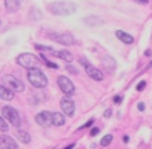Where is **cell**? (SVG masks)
Segmentation results:
<instances>
[{"mask_svg": "<svg viewBox=\"0 0 152 149\" xmlns=\"http://www.w3.org/2000/svg\"><path fill=\"white\" fill-rule=\"evenodd\" d=\"M48 11L57 17H67L76 11V5L72 2H66V0H57L48 5Z\"/></svg>", "mask_w": 152, "mask_h": 149, "instance_id": "obj_1", "label": "cell"}, {"mask_svg": "<svg viewBox=\"0 0 152 149\" xmlns=\"http://www.w3.org/2000/svg\"><path fill=\"white\" fill-rule=\"evenodd\" d=\"M27 78H28V82L34 87V88H45L48 85V78H46V74L39 69H31L27 72Z\"/></svg>", "mask_w": 152, "mask_h": 149, "instance_id": "obj_2", "label": "cell"}, {"mask_svg": "<svg viewBox=\"0 0 152 149\" xmlns=\"http://www.w3.org/2000/svg\"><path fill=\"white\" fill-rule=\"evenodd\" d=\"M17 63H18V66H21L27 70H31V69H36V67L40 66V60L34 54H30V52L20 54L17 57Z\"/></svg>", "mask_w": 152, "mask_h": 149, "instance_id": "obj_3", "label": "cell"}, {"mask_svg": "<svg viewBox=\"0 0 152 149\" xmlns=\"http://www.w3.org/2000/svg\"><path fill=\"white\" fill-rule=\"evenodd\" d=\"M0 85L9 88V90L14 91V93H23V91L26 90L24 84H23L18 78L12 76V74H5V76H2V79H0Z\"/></svg>", "mask_w": 152, "mask_h": 149, "instance_id": "obj_4", "label": "cell"}, {"mask_svg": "<svg viewBox=\"0 0 152 149\" xmlns=\"http://www.w3.org/2000/svg\"><path fill=\"white\" fill-rule=\"evenodd\" d=\"M34 48L39 49V51H43V52H46V54H49V55H54V57H57V58H61V60H64V61H67V63L73 61V55H72L69 51H66V49H54V48H51V46H43V45H34Z\"/></svg>", "mask_w": 152, "mask_h": 149, "instance_id": "obj_5", "label": "cell"}, {"mask_svg": "<svg viewBox=\"0 0 152 149\" xmlns=\"http://www.w3.org/2000/svg\"><path fill=\"white\" fill-rule=\"evenodd\" d=\"M2 113H3V118L12 125V127H20L21 125V118H20V113L15 107L12 106H3L2 107Z\"/></svg>", "mask_w": 152, "mask_h": 149, "instance_id": "obj_6", "label": "cell"}, {"mask_svg": "<svg viewBox=\"0 0 152 149\" xmlns=\"http://www.w3.org/2000/svg\"><path fill=\"white\" fill-rule=\"evenodd\" d=\"M48 37L60 45H73L75 43V37L70 33H48Z\"/></svg>", "mask_w": 152, "mask_h": 149, "instance_id": "obj_7", "label": "cell"}, {"mask_svg": "<svg viewBox=\"0 0 152 149\" xmlns=\"http://www.w3.org/2000/svg\"><path fill=\"white\" fill-rule=\"evenodd\" d=\"M57 84H58L60 90H61L66 96L75 94V85H73V82H72L67 76H58V78H57Z\"/></svg>", "mask_w": 152, "mask_h": 149, "instance_id": "obj_8", "label": "cell"}, {"mask_svg": "<svg viewBox=\"0 0 152 149\" xmlns=\"http://www.w3.org/2000/svg\"><path fill=\"white\" fill-rule=\"evenodd\" d=\"M60 104H61V110H63L64 115H67V116H73L75 115V102L69 96L63 97L60 100Z\"/></svg>", "mask_w": 152, "mask_h": 149, "instance_id": "obj_9", "label": "cell"}, {"mask_svg": "<svg viewBox=\"0 0 152 149\" xmlns=\"http://www.w3.org/2000/svg\"><path fill=\"white\" fill-rule=\"evenodd\" d=\"M0 148L2 149H20L15 139L8 136V134H3V136H0Z\"/></svg>", "mask_w": 152, "mask_h": 149, "instance_id": "obj_10", "label": "cell"}, {"mask_svg": "<svg viewBox=\"0 0 152 149\" xmlns=\"http://www.w3.org/2000/svg\"><path fill=\"white\" fill-rule=\"evenodd\" d=\"M36 122L42 127H48L52 124V112H48V110H43L40 113L36 115Z\"/></svg>", "mask_w": 152, "mask_h": 149, "instance_id": "obj_11", "label": "cell"}, {"mask_svg": "<svg viewBox=\"0 0 152 149\" xmlns=\"http://www.w3.org/2000/svg\"><path fill=\"white\" fill-rule=\"evenodd\" d=\"M85 72H87L88 76H90L91 79H94V81H102V79H103V73H102V70L97 69L96 66L87 64V66H85Z\"/></svg>", "mask_w": 152, "mask_h": 149, "instance_id": "obj_12", "label": "cell"}, {"mask_svg": "<svg viewBox=\"0 0 152 149\" xmlns=\"http://www.w3.org/2000/svg\"><path fill=\"white\" fill-rule=\"evenodd\" d=\"M20 6H21L20 0H5V9H6V12H9V14L17 12V11L20 9Z\"/></svg>", "mask_w": 152, "mask_h": 149, "instance_id": "obj_13", "label": "cell"}, {"mask_svg": "<svg viewBox=\"0 0 152 149\" xmlns=\"http://www.w3.org/2000/svg\"><path fill=\"white\" fill-rule=\"evenodd\" d=\"M115 34H116V37H118L121 42H124V43H127V45H131V43L134 42L133 36L128 34V33H125V31H122V30H116Z\"/></svg>", "mask_w": 152, "mask_h": 149, "instance_id": "obj_14", "label": "cell"}, {"mask_svg": "<svg viewBox=\"0 0 152 149\" xmlns=\"http://www.w3.org/2000/svg\"><path fill=\"white\" fill-rule=\"evenodd\" d=\"M14 97H15V93H14V91H11L9 88H6V87H3V85H0V99L9 102V100H12Z\"/></svg>", "mask_w": 152, "mask_h": 149, "instance_id": "obj_15", "label": "cell"}, {"mask_svg": "<svg viewBox=\"0 0 152 149\" xmlns=\"http://www.w3.org/2000/svg\"><path fill=\"white\" fill-rule=\"evenodd\" d=\"M102 64H103L109 72H113V70H115V66H116V61H115L110 55H106V57L102 58Z\"/></svg>", "mask_w": 152, "mask_h": 149, "instance_id": "obj_16", "label": "cell"}, {"mask_svg": "<svg viewBox=\"0 0 152 149\" xmlns=\"http://www.w3.org/2000/svg\"><path fill=\"white\" fill-rule=\"evenodd\" d=\"M64 122H66V118H64L63 113L52 112V125H55V127H61V125H64Z\"/></svg>", "mask_w": 152, "mask_h": 149, "instance_id": "obj_17", "label": "cell"}, {"mask_svg": "<svg viewBox=\"0 0 152 149\" xmlns=\"http://www.w3.org/2000/svg\"><path fill=\"white\" fill-rule=\"evenodd\" d=\"M84 23L85 24H88V26H91V27H94V26H100V24H103V21L99 18V17H87V18H84Z\"/></svg>", "mask_w": 152, "mask_h": 149, "instance_id": "obj_18", "label": "cell"}, {"mask_svg": "<svg viewBox=\"0 0 152 149\" xmlns=\"http://www.w3.org/2000/svg\"><path fill=\"white\" fill-rule=\"evenodd\" d=\"M17 137H18V140L21 142V143H30V140H31V137H30V134L28 133H26V131H17Z\"/></svg>", "mask_w": 152, "mask_h": 149, "instance_id": "obj_19", "label": "cell"}, {"mask_svg": "<svg viewBox=\"0 0 152 149\" xmlns=\"http://www.w3.org/2000/svg\"><path fill=\"white\" fill-rule=\"evenodd\" d=\"M8 130H9V125H8V122L5 121V118H3V116H0V131L6 133Z\"/></svg>", "mask_w": 152, "mask_h": 149, "instance_id": "obj_20", "label": "cell"}, {"mask_svg": "<svg viewBox=\"0 0 152 149\" xmlns=\"http://www.w3.org/2000/svg\"><path fill=\"white\" fill-rule=\"evenodd\" d=\"M112 139H113V137H112L110 134H106V136L102 139L100 145H102V146H107V145H110V143H112Z\"/></svg>", "mask_w": 152, "mask_h": 149, "instance_id": "obj_21", "label": "cell"}, {"mask_svg": "<svg viewBox=\"0 0 152 149\" xmlns=\"http://www.w3.org/2000/svg\"><path fill=\"white\" fill-rule=\"evenodd\" d=\"M42 58H43V61H45V64H46L48 67H51V69H57V67H58L55 63H51V61H49V60L45 57V54H42Z\"/></svg>", "mask_w": 152, "mask_h": 149, "instance_id": "obj_22", "label": "cell"}, {"mask_svg": "<svg viewBox=\"0 0 152 149\" xmlns=\"http://www.w3.org/2000/svg\"><path fill=\"white\" fill-rule=\"evenodd\" d=\"M33 15H36V20H40V18H42V14H40L37 9H34V8L31 9V14H30V17H33Z\"/></svg>", "mask_w": 152, "mask_h": 149, "instance_id": "obj_23", "label": "cell"}, {"mask_svg": "<svg viewBox=\"0 0 152 149\" xmlns=\"http://www.w3.org/2000/svg\"><path fill=\"white\" fill-rule=\"evenodd\" d=\"M93 122H94V119H93V118H91V119H88V121H87V122H85V124H84L82 127H79V130H84V128H90V127L93 125Z\"/></svg>", "mask_w": 152, "mask_h": 149, "instance_id": "obj_24", "label": "cell"}, {"mask_svg": "<svg viewBox=\"0 0 152 149\" xmlns=\"http://www.w3.org/2000/svg\"><path fill=\"white\" fill-rule=\"evenodd\" d=\"M146 87V82L145 81H142V82H139L137 84V91H143V88Z\"/></svg>", "mask_w": 152, "mask_h": 149, "instance_id": "obj_25", "label": "cell"}, {"mask_svg": "<svg viewBox=\"0 0 152 149\" xmlns=\"http://www.w3.org/2000/svg\"><path fill=\"white\" fill-rule=\"evenodd\" d=\"M121 102H122V96H115V97H113V103L119 104Z\"/></svg>", "mask_w": 152, "mask_h": 149, "instance_id": "obj_26", "label": "cell"}, {"mask_svg": "<svg viewBox=\"0 0 152 149\" xmlns=\"http://www.w3.org/2000/svg\"><path fill=\"white\" fill-rule=\"evenodd\" d=\"M67 70H69V72H72V73H75V74L78 73V70H76L75 67H72V66H67Z\"/></svg>", "mask_w": 152, "mask_h": 149, "instance_id": "obj_27", "label": "cell"}, {"mask_svg": "<svg viewBox=\"0 0 152 149\" xmlns=\"http://www.w3.org/2000/svg\"><path fill=\"white\" fill-rule=\"evenodd\" d=\"M110 115H112V110H110V109L104 110V118H110Z\"/></svg>", "mask_w": 152, "mask_h": 149, "instance_id": "obj_28", "label": "cell"}, {"mask_svg": "<svg viewBox=\"0 0 152 149\" xmlns=\"http://www.w3.org/2000/svg\"><path fill=\"white\" fill-rule=\"evenodd\" d=\"M137 109H139L140 112H142V110H145V103H139V104H137Z\"/></svg>", "mask_w": 152, "mask_h": 149, "instance_id": "obj_29", "label": "cell"}, {"mask_svg": "<svg viewBox=\"0 0 152 149\" xmlns=\"http://www.w3.org/2000/svg\"><path fill=\"white\" fill-rule=\"evenodd\" d=\"M99 131H100L99 128H93V130H91V136H96V134H99Z\"/></svg>", "mask_w": 152, "mask_h": 149, "instance_id": "obj_30", "label": "cell"}, {"mask_svg": "<svg viewBox=\"0 0 152 149\" xmlns=\"http://www.w3.org/2000/svg\"><path fill=\"white\" fill-rule=\"evenodd\" d=\"M136 2H137V3H148L149 0H136Z\"/></svg>", "mask_w": 152, "mask_h": 149, "instance_id": "obj_31", "label": "cell"}, {"mask_svg": "<svg viewBox=\"0 0 152 149\" xmlns=\"http://www.w3.org/2000/svg\"><path fill=\"white\" fill-rule=\"evenodd\" d=\"M145 55H146V57H151V49H148V51L145 52Z\"/></svg>", "mask_w": 152, "mask_h": 149, "instance_id": "obj_32", "label": "cell"}, {"mask_svg": "<svg viewBox=\"0 0 152 149\" xmlns=\"http://www.w3.org/2000/svg\"><path fill=\"white\" fill-rule=\"evenodd\" d=\"M73 148H75V145H69V146H67V148H64V149H73Z\"/></svg>", "mask_w": 152, "mask_h": 149, "instance_id": "obj_33", "label": "cell"}, {"mask_svg": "<svg viewBox=\"0 0 152 149\" xmlns=\"http://www.w3.org/2000/svg\"><path fill=\"white\" fill-rule=\"evenodd\" d=\"M0 26H2V21H0Z\"/></svg>", "mask_w": 152, "mask_h": 149, "instance_id": "obj_34", "label": "cell"}]
</instances>
